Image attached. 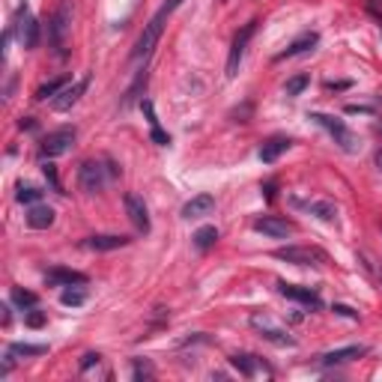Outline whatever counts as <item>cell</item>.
Returning <instances> with one entry per match:
<instances>
[{
  "label": "cell",
  "instance_id": "4",
  "mask_svg": "<svg viewBox=\"0 0 382 382\" xmlns=\"http://www.w3.org/2000/svg\"><path fill=\"white\" fill-rule=\"evenodd\" d=\"M251 328L257 332L263 340L278 343V347H296V338H292L281 323H275L269 314H251Z\"/></svg>",
  "mask_w": 382,
  "mask_h": 382
},
{
  "label": "cell",
  "instance_id": "15",
  "mask_svg": "<svg viewBox=\"0 0 382 382\" xmlns=\"http://www.w3.org/2000/svg\"><path fill=\"white\" fill-rule=\"evenodd\" d=\"M254 230L272 236V239H284L292 233V224L287 218H278V215H263V218L254 221Z\"/></svg>",
  "mask_w": 382,
  "mask_h": 382
},
{
  "label": "cell",
  "instance_id": "18",
  "mask_svg": "<svg viewBox=\"0 0 382 382\" xmlns=\"http://www.w3.org/2000/svg\"><path fill=\"white\" fill-rule=\"evenodd\" d=\"M367 352V347H362V343H352V347H343V350H332V352H326L320 364L323 367H335V364H347V362H355V359H362V355Z\"/></svg>",
  "mask_w": 382,
  "mask_h": 382
},
{
  "label": "cell",
  "instance_id": "17",
  "mask_svg": "<svg viewBox=\"0 0 382 382\" xmlns=\"http://www.w3.org/2000/svg\"><path fill=\"white\" fill-rule=\"evenodd\" d=\"M320 42V33H314V30H308V33H302V36H296L281 54H278L275 60H290V57H299V54H308V51H314V45Z\"/></svg>",
  "mask_w": 382,
  "mask_h": 382
},
{
  "label": "cell",
  "instance_id": "2",
  "mask_svg": "<svg viewBox=\"0 0 382 382\" xmlns=\"http://www.w3.org/2000/svg\"><path fill=\"white\" fill-rule=\"evenodd\" d=\"M117 176V168L111 161H84L78 168V185L87 195H99L105 191V185Z\"/></svg>",
  "mask_w": 382,
  "mask_h": 382
},
{
  "label": "cell",
  "instance_id": "16",
  "mask_svg": "<svg viewBox=\"0 0 382 382\" xmlns=\"http://www.w3.org/2000/svg\"><path fill=\"white\" fill-rule=\"evenodd\" d=\"M45 284L48 287H75V284H87V275L78 269H63V266H54V269L45 272Z\"/></svg>",
  "mask_w": 382,
  "mask_h": 382
},
{
  "label": "cell",
  "instance_id": "10",
  "mask_svg": "<svg viewBox=\"0 0 382 382\" xmlns=\"http://www.w3.org/2000/svg\"><path fill=\"white\" fill-rule=\"evenodd\" d=\"M290 203H292L296 209L314 215V218H320V221H338V207H335L332 200H326V197H311V200H304V197H296V195H292Z\"/></svg>",
  "mask_w": 382,
  "mask_h": 382
},
{
  "label": "cell",
  "instance_id": "25",
  "mask_svg": "<svg viewBox=\"0 0 382 382\" xmlns=\"http://www.w3.org/2000/svg\"><path fill=\"white\" fill-rule=\"evenodd\" d=\"M69 87V78L63 75V78H54V81H48V84H42L39 90H36V99L39 101H45V99H54V96H60L63 90Z\"/></svg>",
  "mask_w": 382,
  "mask_h": 382
},
{
  "label": "cell",
  "instance_id": "14",
  "mask_svg": "<svg viewBox=\"0 0 382 382\" xmlns=\"http://www.w3.org/2000/svg\"><path fill=\"white\" fill-rule=\"evenodd\" d=\"M87 87H90V75H84L81 81L69 84L60 96H54V101H51V105H54V111H69L72 105H78V99L87 93Z\"/></svg>",
  "mask_w": 382,
  "mask_h": 382
},
{
  "label": "cell",
  "instance_id": "24",
  "mask_svg": "<svg viewBox=\"0 0 382 382\" xmlns=\"http://www.w3.org/2000/svg\"><path fill=\"white\" fill-rule=\"evenodd\" d=\"M191 242H195L197 251H209L215 242H218V227H200V230L191 236Z\"/></svg>",
  "mask_w": 382,
  "mask_h": 382
},
{
  "label": "cell",
  "instance_id": "1",
  "mask_svg": "<svg viewBox=\"0 0 382 382\" xmlns=\"http://www.w3.org/2000/svg\"><path fill=\"white\" fill-rule=\"evenodd\" d=\"M183 6V0H168L156 16L149 18V24L144 27V33L137 36V42H135V48H132V60H147L149 54H152V48L159 45V39H161V33H164V24H168V18L173 16L176 9Z\"/></svg>",
  "mask_w": 382,
  "mask_h": 382
},
{
  "label": "cell",
  "instance_id": "41",
  "mask_svg": "<svg viewBox=\"0 0 382 382\" xmlns=\"http://www.w3.org/2000/svg\"><path fill=\"white\" fill-rule=\"evenodd\" d=\"M376 129H379V132H382V120H379V123H376Z\"/></svg>",
  "mask_w": 382,
  "mask_h": 382
},
{
  "label": "cell",
  "instance_id": "38",
  "mask_svg": "<svg viewBox=\"0 0 382 382\" xmlns=\"http://www.w3.org/2000/svg\"><path fill=\"white\" fill-rule=\"evenodd\" d=\"M367 9H371L376 18H382V0H371V4H367Z\"/></svg>",
  "mask_w": 382,
  "mask_h": 382
},
{
  "label": "cell",
  "instance_id": "9",
  "mask_svg": "<svg viewBox=\"0 0 382 382\" xmlns=\"http://www.w3.org/2000/svg\"><path fill=\"white\" fill-rule=\"evenodd\" d=\"M16 36H18V42L24 48H36V45H39V21L30 16L27 4L18 6V12H16Z\"/></svg>",
  "mask_w": 382,
  "mask_h": 382
},
{
  "label": "cell",
  "instance_id": "27",
  "mask_svg": "<svg viewBox=\"0 0 382 382\" xmlns=\"http://www.w3.org/2000/svg\"><path fill=\"white\" fill-rule=\"evenodd\" d=\"M9 299L16 302L21 311H24V308H36V302H39V299H36V292H30V290H21V287L12 290V292H9Z\"/></svg>",
  "mask_w": 382,
  "mask_h": 382
},
{
  "label": "cell",
  "instance_id": "28",
  "mask_svg": "<svg viewBox=\"0 0 382 382\" xmlns=\"http://www.w3.org/2000/svg\"><path fill=\"white\" fill-rule=\"evenodd\" d=\"M6 352L9 355H42V352H48V347H42V343H12Z\"/></svg>",
  "mask_w": 382,
  "mask_h": 382
},
{
  "label": "cell",
  "instance_id": "3",
  "mask_svg": "<svg viewBox=\"0 0 382 382\" xmlns=\"http://www.w3.org/2000/svg\"><path fill=\"white\" fill-rule=\"evenodd\" d=\"M311 120L316 123V125H323V129L335 137V144L343 149V152H359L362 149V141H359V135H355L352 129H347V123H340V120H335V117H328V113H311Z\"/></svg>",
  "mask_w": 382,
  "mask_h": 382
},
{
  "label": "cell",
  "instance_id": "11",
  "mask_svg": "<svg viewBox=\"0 0 382 382\" xmlns=\"http://www.w3.org/2000/svg\"><path fill=\"white\" fill-rule=\"evenodd\" d=\"M230 364L236 367L242 376H248V379H254V376H272V367L266 364L263 359H257V355H251V352L230 355Z\"/></svg>",
  "mask_w": 382,
  "mask_h": 382
},
{
  "label": "cell",
  "instance_id": "36",
  "mask_svg": "<svg viewBox=\"0 0 382 382\" xmlns=\"http://www.w3.org/2000/svg\"><path fill=\"white\" fill-rule=\"evenodd\" d=\"M335 314H340V316H350V320H355V316H359V314H355L352 308H347V304H335Z\"/></svg>",
  "mask_w": 382,
  "mask_h": 382
},
{
  "label": "cell",
  "instance_id": "6",
  "mask_svg": "<svg viewBox=\"0 0 382 382\" xmlns=\"http://www.w3.org/2000/svg\"><path fill=\"white\" fill-rule=\"evenodd\" d=\"M69 27H72V9H69V4H60L57 12L48 21V39H51V45H54L57 54H66Z\"/></svg>",
  "mask_w": 382,
  "mask_h": 382
},
{
  "label": "cell",
  "instance_id": "5",
  "mask_svg": "<svg viewBox=\"0 0 382 382\" xmlns=\"http://www.w3.org/2000/svg\"><path fill=\"white\" fill-rule=\"evenodd\" d=\"M272 257L284 260V263H292V266H323V263H328L326 251L314 248V245H287V248H278Z\"/></svg>",
  "mask_w": 382,
  "mask_h": 382
},
{
  "label": "cell",
  "instance_id": "26",
  "mask_svg": "<svg viewBox=\"0 0 382 382\" xmlns=\"http://www.w3.org/2000/svg\"><path fill=\"white\" fill-rule=\"evenodd\" d=\"M84 284H75V287H66L63 290V296H60V302L66 304V308H81V304L87 302V290H81Z\"/></svg>",
  "mask_w": 382,
  "mask_h": 382
},
{
  "label": "cell",
  "instance_id": "21",
  "mask_svg": "<svg viewBox=\"0 0 382 382\" xmlns=\"http://www.w3.org/2000/svg\"><path fill=\"white\" fill-rule=\"evenodd\" d=\"M129 245V236H87L84 248L87 251H117Z\"/></svg>",
  "mask_w": 382,
  "mask_h": 382
},
{
  "label": "cell",
  "instance_id": "40",
  "mask_svg": "<svg viewBox=\"0 0 382 382\" xmlns=\"http://www.w3.org/2000/svg\"><path fill=\"white\" fill-rule=\"evenodd\" d=\"M376 164H379V168H382V149L376 152Z\"/></svg>",
  "mask_w": 382,
  "mask_h": 382
},
{
  "label": "cell",
  "instance_id": "32",
  "mask_svg": "<svg viewBox=\"0 0 382 382\" xmlns=\"http://www.w3.org/2000/svg\"><path fill=\"white\" fill-rule=\"evenodd\" d=\"M42 173H45V180L51 183V188H54V191H60V195H63V188H60V180H57V171H54V164H45V168H42Z\"/></svg>",
  "mask_w": 382,
  "mask_h": 382
},
{
  "label": "cell",
  "instance_id": "19",
  "mask_svg": "<svg viewBox=\"0 0 382 382\" xmlns=\"http://www.w3.org/2000/svg\"><path fill=\"white\" fill-rule=\"evenodd\" d=\"M290 147H292L290 137L275 135V137H269V141H263V147H260V161H263V164H272V161L281 159Z\"/></svg>",
  "mask_w": 382,
  "mask_h": 382
},
{
  "label": "cell",
  "instance_id": "13",
  "mask_svg": "<svg viewBox=\"0 0 382 382\" xmlns=\"http://www.w3.org/2000/svg\"><path fill=\"white\" fill-rule=\"evenodd\" d=\"M123 207H125V215H129V221L137 227V230H149V212H147V203L141 195H135V191H125L123 197Z\"/></svg>",
  "mask_w": 382,
  "mask_h": 382
},
{
  "label": "cell",
  "instance_id": "34",
  "mask_svg": "<svg viewBox=\"0 0 382 382\" xmlns=\"http://www.w3.org/2000/svg\"><path fill=\"white\" fill-rule=\"evenodd\" d=\"M152 374V367L147 364V362H135V379H144V376H149Z\"/></svg>",
  "mask_w": 382,
  "mask_h": 382
},
{
  "label": "cell",
  "instance_id": "30",
  "mask_svg": "<svg viewBox=\"0 0 382 382\" xmlns=\"http://www.w3.org/2000/svg\"><path fill=\"white\" fill-rule=\"evenodd\" d=\"M308 84H311L308 75H296V78H290V81L284 84V93H287V96H299V93H302Z\"/></svg>",
  "mask_w": 382,
  "mask_h": 382
},
{
  "label": "cell",
  "instance_id": "43",
  "mask_svg": "<svg viewBox=\"0 0 382 382\" xmlns=\"http://www.w3.org/2000/svg\"><path fill=\"white\" fill-rule=\"evenodd\" d=\"M224 4H227V0H224Z\"/></svg>",
  "mask_w": 382,
  "mask_h": 382
},
{
  "label": "cell",
  "instance_id": "22",
  "mask_svg": "<svg viewBox=\"0 0 382 382\" xmlns=\"http://www.w3.org/2000/svg\"><path fill=\"white\" fill-rule=\"evenodd\" d=\"M54 209L51 207H42V203H33L30 212H27V227H33V230H48L51 224H54Z\"/></svg>",
  "mask_w": 382,
  "mask_h": 382
},
{
  "label": "cell",
  "instance_id": "35",
  "mask_svg": "<svg viewBox=\"0 0 382 382\" xmlns=\"http://www.w3.org/2000/svg\"><path fill=\"white\" fill-rule=\"evenodd\" d=\"M99 359H101L99 352H87V355H84V362H81V371H90L93 364H99Z\"/></svg>",
  "mask_w": 382,
  "mask_h": 382
},
{
  "label": "cell",
  "instance_id": "42",
  "mask_svg": "<svg viewBox=\"0 0 382 382\" xmlns=\"http://www.w3.org/2000/svg\"><path fill=\"white\" fill-rule=\"evenodd\" d=\"M379 30H382V18H379Z\"/></svg>",
  "mask_w": 382,
  "mask_h": 382
},
{
  "label": "cell",
  "instance_id": "37",
  "mask_svg": "<svg viewBox=\"0 0 382 382\" xmlns=\"http://www.w3.org/2000/svg\"><path fill=\"white\" fill-rule=\"evenodd\" d=\"M347 113H374V108H367V105H347Z\"/></svg>",
  "mask_w": 382,
  "mask_h": 382
},
{
  "label": "cell",
  "instance_id": "20",
  "mask_svg": "<svg viewBox=\"0 0 382 382\" xmlns=\"http://www.w3.org/2000/svg\"><path fill=\"white\" fill-rule=\"evenodd\" d=\"M215 209V197L212 195H197L191 197L185 207H183V218L191 221V218H203V215H209Z\"/></svg>",
  "mask_w": 382,
  "mask_h": 382
},
{
  "label": "cell",
  "instance_id": "12",
  "mask_svg": "<svg viewBox=\"0 0 382 382\" xmlns=\"http://www.w3.org/2000/svg\"><path fill=\"white\" fill-rule=\"evenodd\" d=\"M278 292H281L284 299H292V302L304 304V308H314V311H320V308H323V299L316 296V292H314L311 287H299V284L278 281Z\"/></svg>",
  "mask_w": 382,
  "mask_h": 382
},
{
  "label": "cell",
  "instance_id": "39",
  "mask_svg": "<svg viewBox=\"0 0 382 382\" xmlns=\"http://www.w3.org/2000/svg\"><path fill=\"white\" fill-rule=\"evenodd\" d=\"M326 87L328 90H343V87H350V81H328Z\"/></svg>",
  "mask_w": 382,
  "mask_h": 382
},
{
  "label": "cell",
  "instance_id": "23",
  "mask_svg": "<svg viewBox=\"0 0 382 382\" xmlns=\"http://www.w3.org/2000/svg\"><path fill=\"white\" fill-rule=\"evenodd\" d=\"M141 108H144L147 120H149L152 141H156V144H161V147H168V144H171V135H168V132H161V125H159V117H156V108H152V101H149V99H144V101H141Z\"/></svg>",
  "mask_w": 382,
  "mask_h": 382
},
{
  "label": "cell",
  "instance_id": "8",
  "mask_svg": "<svg viewBox=\"0 0 382 382\" xmlns=\"http://www.w3.org/2000/svg\"><path fill=\"white\" fill-rule=\"evenodd\" d=\"M75 137H78V132H75V129H57V132H51V135L42 137L39 152H42L45 159L66 156V152L72 149V144H75Z\"/></svg>",
  "mask_w": 382,
  "mask_h": 382
},
{
  "label": "cell",
  "instance_id": "7",
  "mask_svg": "<svg viewBox=\"0 0 382 382\" xmlns=\"http://www.w3.org/2000/svg\"><path fill=\"white\" fill-rule=\"evenodd\" d=\"M257 24H260V21H248L245 27H242V30L233 36L230 57H227V78H236L239 63H242V57H245V48H248V42L254 39V33H257Z\"/></svg>",
  "mask_w": 382,
  "mask_h": 382
},
{
  "label": "cell",
  "instance_id": "33",
  "mask_svg": "<svg viewBox=\"0 0 382 382\" xmlns=\"http://www.w3.org/2000/svg\"><path fill=\"white\" fill-rule=\"evenodd\" d=\"M24 323H27L30 328H42V326H45V314H42V311H30Z\"/></svg>",
  "mask_w": 382,
  "mask_h": 382
},
{
  "label": "cell",
  "instance_id": "31",
  "mask_svg": "<svg viewBox=\"0 0 382 382\" xmlns=\"http://www.w3.org/2000/svg\"><path fill=\"white\" fill-rule=\"evenodd\" d=\"M18 203H39L42 197V191L39 188H33V185H18Z\"/></svg>",
  "mask_w": 382,
  "mask_h": 382
},
{
  "label": "cell",
  "instance_id": "29",
  "mask_svg": "<svg viewBox=\"0 0 382 382\" xmlns=\"http://www.w3.org/2000/svg\"><path fill=\"white\" fill-rule=\"evenodd\" d=\"M144 84H147V69H144L141 75H137V78H135V84L129 87V93H125V99H123V108H129V105H132V101L137 99V93H141V90H144Z\"/></svg>",
  "mask_w": 382,
  "mask_h": 382
}]
</instances>
